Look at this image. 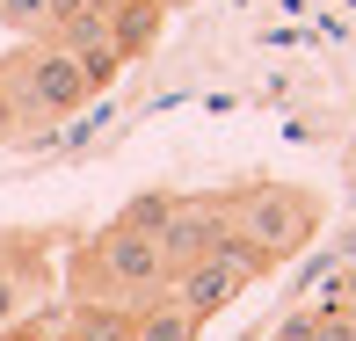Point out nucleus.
<instances>
[{"mask_svg": "<svg viewBox=\"0 0 356 341\" xmlns=\"http://www.w3.org/2000/svg\"><path fill=\"white\" fill-rule=\"evenodd\" d=\"M320 197L313 189H298V182H262V189H248L233 210V225H240V240H248L254 254H262L269 269H284L291 254H305L320 240Z\"/></svg>", "mask_w": 356, "mask_h": 341, "instance_id": "1", "label": "nucleus"}, {"mask_svg": "<svg viewBox=\"0 0 356 341\" xmlns=\"http://www.w3.org/2000/svg\"><path fill=\"white\" fill-rule=\"evenodd\" d=\"M80 283H95V298H117V305H145L168 290V262H160L153 233L138 225H102V233L80 247Z\"/></svg>", "mask_w": 356, "mask_h": 341, "instance_id": "2", "label": "nucleus"}, {"mask_svg": "<svg viewBox=\"0 0 356 341\" xmlns=\"http://www.w3.org/2000/svg\"><path fill=\"white\" fill-rule=\"evenodd\" d=\"M0 88L15 94L22 117H73V109L88 102V80H80L66 44H37V51L0 58Z\"/></svg>", "mask_w": 356, "mask_h": 341, "instance_id": "3", "label": "nucleus"}, {"mask_svg": "<svg viewBox=\"0 0 356 341\" xmlns=\"http://www.w3.org/2000/svg\"><path fill=\"white\" fill-rule=\"evenodd\" d=\"M248 283H254V269H248V262H225V254H211V262H189V269L168 276V290H175V298H182L197 319H218Z\"/></svg>", "mask_w": 356, "mask_h": 341, "instance_id": "4", "label": "nucleus"}, {"mask_svg": "<svg viewBox=\"0 0 356 341\" xmlns=\"http://www.w3.org/2000/svg\"><path fill=\"white\" fill-rule=\"evenodd\" d=\"M204 334V319L189 313L182 298H145L131 305V341H197Z\"/></svg>", "mask_w": 356, "mask_h": 341, "instance_id": "5", "label": "nucleus"}, {"mask_svg": "<svg viewBox=\"0 0 356 341\" xmlns=\"http://www.w3.org/2000/svg\"><path fill=\"white\" fill-rule=\"evenodd\" d=\"M160 22H168V0H117V8H109V37H117V51H124V58L153 51Z\"/></svg>", "mask_w": 356, "mask_h": 341, "instance_id": "6", "label": "nucleus"}, {"mask_svg": "<svg viewBox=\"0 0 356 341\" xmlns=\"http://www.w3.org/2000/svg\"><path fill=\"white\" fill-rule=\"evenodd\" d=\"M66 327L80 341H131V305H117V298H80L73 313H66Z\"/></svg>", "mask_w": 356, "mask_h": 341, "instance_id": "7", "label": "nucleus"}, {"mask_svg": "<svg viewBox=\"0 0 356 341\" xmlns=\"http://www.w3.org/2000/svg\"><path fill=\"white\" fill-rule=\"evenodd\" d=\"M73 66L88 80V94H102L109 80L124 73V51H117V37H88V44H73Z\"/></svg>", "mask_w": 356, "mask_h": 341, "instance_id": "8", "label": "nucleus"}, {"mask_svg": "<svg viewBox=\"0 0 356 341\" xmlns=\"http://www.w3.org/2000/svg\"><path fill=\"white\" fill-rule=\"evenodd\" d=\"M175 203H182V197H168V189H145V197L124 203V225H138V233H160V225L175 218Z\"/></svg>", "mask_w": 356, "mask_h": 341, "instance_id": "9", "label": "nucleus"}, {"mask_svg": "<svg viewBox=\"0 0 356 341\" xmlns=\"http://www.w3.org/2000/svg\"><path fill=\"white\" fill-rule=\"evenodd\" d=\"M8 29H51V0H0Z\"/></svg>", "mask_w": 356, "mask_h": 341, "instance_id": "10", "label": "nucleus"}, {"mask_svg": "<svg viewBox=\"0 0 356 341\" xmlns=\"http://www.w3.org/2000/svg\"><path fill=\"white\" fill-rule=\"evenodd\" d=\"M22 305H29V283L15 269H0V334L15 327V319H22Z\"/></svg>", "mask_w": 356, "mask_h": 341, "instance_id": "11", "label": "nucleus"}, {"mask_svg": "<svg viewBox=\"0 0 356 341\" xmlns=\"http://www.w3.org/2000/svg\"><path fill=\"white\" fill-rule=\"evenodd\" d=\"M305 341H356V327H349V313H320Z\"/></svg>", "mask_w": 356, "mask_h": 341, "instance_id": "12", "label": "nucleus"}, {"mask_svg": "<svg viewBox=\"0 0 356 341\" xmlns=\"http://www.w3.org/2000/svg\"><path fill=\"white\" fill-rule=\"evenodd\" d=\"M117 0H51V29L58 22H73V15H109Z\"/></svg>", "mask_w": 356, "mask_h": 341, "instance_id": "13", "label": "nucleus"}, {"mask_svg": "<svg viewBox=\"0 0 356 341\" xmlns=\"http://www.w3.org/2000/svg\"><path fill=\"white\" fill-rule=\"evenodd\" d=\"M44 341H80V334H73V327H51V334H44Z\"/></svg>", "mask_w": 356, "mask_h": 341, "instance_id": "14", "label": "nucleus"}, {"mask_svg": "<svg viewBox=\"0 0 356 341\" xmlns=\"http://www.w3.org/2000/svg\"><path fill=\"white\" fill-rule=\"evenodd\" d=\"M168 8H182V0H168Z\"/></svg>", "mask_w": 356, "mask_h": 341, "instance_id": "15", "label": "nucleus"}]
</instances>
